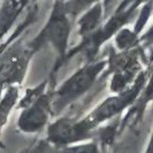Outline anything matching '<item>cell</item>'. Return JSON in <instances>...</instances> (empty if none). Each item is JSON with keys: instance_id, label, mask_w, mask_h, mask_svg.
<instances>
[{"instance_id": "obj_1", "label": "cell", "mask_w": 153, "mask_h": 153, "mask_svg": "<svg viewBox=\"0 0 153 153\" xmlns=\"http://www.w3.org/2000/svg\"><path fill=\"white\" fill-rule=\"evenodd\" d=\"M71 25L73 19L68 13L65 2L55 1L44 27L31 40L27 42V46L33 55L45 45H51L54 50L56 59L48 77L51 83L55 79L58 71L68 61Z\"/></svg>"}, {"instance_id": "obj_2", "label": "cell", "mask_w": 153, "mask_h": 153, "mask_svg": "<svg viewBox=\"0 0 153 153\" xmlns=\"http://www.w3.org/2000/svg\"><path fill=\"white\" fill-rule=\"evenodd\" d=\"M107 58L85 62L61 84L54 86L51 94L52 115H60L70 105L85 96L107 69Z\"/></svg>"}, {"instance_id": "obj_3", "label": "cell", "mask_w": 153, "mask_h": 153, "mask_svg": "<svg viewBox=\"0 0 153 153\" xmlns=\"http://www.w3.org/2000/svg\"><path fill=\"white\" fill-rule=\"evenodd\" d=\"M150 69H143L135 79V82L128 89L120 93L107 97L94 108H92L91 112H89L83 117H79L85 128L94 132L101 124L115 119L127 108L132 106L140 96V93H143L147 83L150 82Z\"/></svg>"}, {"instance_id": "obj_4", "label": "cell", "mask_w": 153, "mask_h": 153, "mask_svg": "<svg viewBox=\"0 0 153 153\" xmlns=\"http://www.w3.org/2000/svg\"><path fill=\"white\" fill-rule=\"evenodd\" d=\"M143 2H120L117 5L114 13L108 17V20L104 21L97 30L92 33L89 38L79 42V44L74 48L69 50L68 60L75 56L77 53H83L86 61L90 62L96 60V55L99 53L101 46L105 45L112 37L121 30L122 28L127 27V24L130 22L131 17L135 15Z\"/></svg>"}, {"instance_id": "obj_5", "label": "cell", "mask_w": 153, "mask_h": 153, "mask_svg": "<svg viewBox=\"0 0 153 153\" xmlns=\"http://www.w3.org/2000/svg\"><path fill=\"white\" fill-rule=\"evenodd\" d=\"M52 89L40 93L32 102L21 109L16 123L19 131L25 135H36L46 130L53 117L51 108Z\"/></svg>"}, {"instance_id": "obj_6", "label": "cell", "mask_w": 153, "mask_h": 153, "mask_svg": "<svg viewBox=\"0 0 153 153\" xmlns=\"http://www.w3.org/2000/svg\"><path fill=\"white\" fill-rule=\"evenodd\" d=\"M94 132L85 128L81 119L62 116L54 120L46 128L45 139L54 149L73 145L92 139Z\"/></svg>"}, {"instance_id": "obj_7", "label": "cell", "mask_w": 153, "mask_h": 153, "mask_svg": "<svg viewBox=\"0 0 153 153\" xmlns=\"http://www.w3.org/2000/svg\"><path fill=\"white\" fill-rule=\"evenodd\" d=\"M104 2H92L77 19V35L81 42L89 38L105 21Z\"/></svg>"}, {"instance_id": "obj_8", "label": "cell", "mask_w": 153, "mask_h": 153, "mask_svg": "<svg viewBox=\"0 0 153 153\" xmlns=\"http://www.w3.org/2000/svg\"><path fill=\"white\" fill-rule=\"evenodd\" d=\"M30 2L27 1H5L0 2V43L6 38L8 32L13 29L16 19Z\"/></svg>"}, {"instance_id": "obj_9", "label": "cell", "mask_w": 153, "mask_h": 153, "mask_svg": "<svg viewBox=\"0 0 153 153\" xmlns=\"http://www.w3.org/2000/svg\"><path fill=\"white\" fill-rule=\"evenodd\" d=\"M19 96V86H9L6 88L4 96L0 98V130L7 122L8 116L12 113L13 108L16 107Z\"/></svg>"}, {"instance_id": "obj_10", "label": "cell", "mask_w": 153, "mask_h": 153, "mask_svg": "<svg viewBox=\"0 0 153 153\" xmlns=\"http://www.w3.org/2000/svg\"><path fill=\"white\" fill-rule=\"evenodd\" d=\"M152 1H146V2H143L140 5V7L138 8L137 19H136L134 27L131 28V30L134 31V33L138 36L139 38H142L144 29L152 16Z\"/></svg>"}, {"instance_id": "obj_11", "label": "cell", "mask_w": 153, "mask_h": 153, "mask_svg": "<svg viewBox=\"0 0 153 153\" xmlns=\"http://www.w3.org/2000/svg\"><path fill=\"white\" fill-rule=\"evenodd\" d=\"M55 153H101V151L96 140H88L55 149Z\"/></svg>"}, {"instance_id": "obj_12", "label": "cell", "mask_w": 153, "mask_h": 153, "mask_svg": "<svg viewBox=\"0 0 153 153\" xmlns=\"http://www.w3.org/2000/svg\"><path fill=\"white\" fill-rule=\"evenodd\" d=\"M19 153H55V149L51 145L45 138H39L24 147Z\"/></svg>"}, {"instance_id": "obj_13", "label": "cell", "mask_w": 153, "mask_h": 153, "mask_svg": "<svg viewBox=\"0 0 153 153\" xmlns=\"http://www.w3.org/2000/svg\"><path fill=\"white\" fill-rule=\"evenodd\" d=\"M145 153H152L151 152V143H150V142H149V145H147V149H146Z\"/></svg>"}]
</instances>
